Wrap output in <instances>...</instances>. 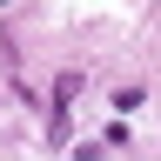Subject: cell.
I'll list each match as a JSON object with an SVG mask.
<instances>
[{
    "label": "cell",
    "instance_id": "cell-1",
    "mask_svg": "<svg viewBox=\"0 0 161 161\" xmlns=\"http://www.w3.org/2000/svg\"><path fill=\"white\" fill-rule=\"evenodd\" d=\"M74 94H80V74H54V101H47V141L67 148V128H74Z\"/></svg>",
    "mask_w": 161,
    "mask_h": 161
},
{
    "label": "cell",
    "instance_id": "cell-2",
    "mask_svg": "<svg viewBox=\"0 0 161 161\" xmlns=\"http://www.w3.org/2000/svg\"><path fill=\"white\" fill-rule=\"evenodd\" d=\"M128 141H134V128H128V121H108V128H101V141H87L80 154H114V148H128Z\"/></svg>",
    "mask_w": 161,
    "mask_h": 161
},
{
    "label": "cell",
    "instance_id": "cell-3",
    "mask_svg": "<svg viewBox=\"0 0 161 161\" xmlns=\"http://www.w3.org/2000/svg\"><path fill=\"white\" fill-rule=\"evenodd\" d=\"M114 108H121V114H134V108H141V80H134V87H114Z\"/></svg>",
    "mask_w": 161,
    "mask_h": 161
},
{
    "label": "cell",
    "instance_id": "cell-4",
    "mask_svg": "<svg viewBox=\"0 0 161 161\" xmlns=\"http://www.w3.org/2000/svg\"><path fill=\"white\" fill-rule=\"evenodd\" d=\"M0 7H7V0H0Z\"/></svg>",
    "mask_w": 161,
    "mask_h": 161
}]
</instances>
